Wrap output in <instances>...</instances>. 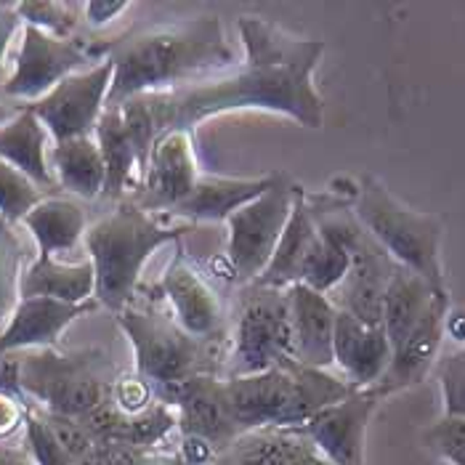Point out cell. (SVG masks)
Here are the masks:
<instances>
[{"label":"cell","mask_w":465,"mask_h":465,"mask_svg":"<svg viewBox=\"0 0 465 465\" xmlns=\"http://www.w3.org/2000/svg\"><path fill=\"white\" fill-rule=\"evenodd\" d=\"M237 30L245 59L234 70L171 94L146 96L157 131H194L197 123L237 109L277 112L303 128H322L324 102L314 88V70L324 54L322 40L290 35L261 16H242Z\"/></svg>","instance_id":"1"},{"label":"cell","mask_w":465,"mask_h":465,"mask_svg":"<svg viewBox=\"0 0 465 465\" xmlns=\"http://www.w3.org/2000/svg\"><path fill=\"white\" fill-rule=\"evenodd\" d=\"M112 85L107 107H120L139 96L171 94L200 74L234 67V51L226 43L223 25L213 14L149 27L117 40L109 48Z\"/></svg>","instance_id":"2"},{"label":"cell","mask_w":465,"mask_h":465,"mask_svg":"<svg viewBox=\"0 0 465 465\" xmlns=\"http://www.w3.org/2000/svg\"><path fill=\"white\" fill-rule=\"evenodd\" d=\"M234 423L242 433L263 429H301L320 410L346 399L354 391L343 378L327 370H314L287 359L282 364L242 375L223 378Z\"/></svg>","instance_id":"3"},{"label":"cell","mask_w":465,"mask_h":465,"mask_svg":"<svg viewBox=\"0 0 465 465\" xmlns=\"http://www.w3.org/2000/svg\"><path fill=\"white\" fill-rule=\"evenodd\" d=\"M179 237V229L157 223L139 203H120L112 213L91 223L83 237L96 277L94 298L120 314L139 290L149 255Z\"/></svg>","instance_id":"4"},{"label":"cell","mask_w":465,"mask_h":465,"mask_svg":"<svg viewBox=\"0 0 465 465\" xmlns=\"http://www.w3.org/2000/svg\"><path fill=\"white\" fill-rule=\"evenodd\" d=\"M351 208L367 234L391 255L394 263L423 277L430 287L447 290L441 269V215L407 208L375 176H361Z\"/></svg>","instance_id":"5"},{"label":"cell","mask_w":465,"mask_h":465,"mask_svg":"<svg viewBox=\"0 0 465 465\" xmlns=\"http://www.w3.org/2000/svg\"><path fill=\"white\" fill-rule=\"evenodd\" d=\"M117 378L120 375L99 351L74 357L43 351L16 367V386L37 399L43 412L77 420L107 401Z\"/></svg>","instance_id":"6"},{"label":"cell","mask_w":465,"mask_h":465,"mask_svg":"<svg viewBox=\"0 0 465 465\" xmlns=\"http://www.w3.org/2000/svg\"><path fill=\"white\" fill-rule=\"evenodd\" d=\"M117 324L134 346L136 375H142L154 389L173 386L205 372V341L189 335L173 317L125 306L117 314Z\"/></svg>","instance_id":"7"},{"label":"cell","mask_w":465,"mask_h":465,"mask_svg":"<svg viewBox=\"0 0 465 465\" xmlns=\"http://www.w3.org/2000/svg\"><path fill=\"white\" fill-rule=\"evenodd\" d=\"M287 359H295L287 292L251 282L240 298L226 378L266 372Z\"/></svg>","instance_id":"8"},{"label":"cell","mask_w":465,"mask_h":465,"mask_svg":"<svg viewBox=\"0 0 465 465\" xmlns=\"http://www.w3.org/2000/svg\"><path fill=\"white\" fill-rule=\"evenodd\" d=\"M301 194L303 186H298L285 173H277V181L258 200L242 205L223 221L229 229L226 258L237 280L251 285L269 266L272 255L277 251V242L285 232L287 218Z\"/></svg>","instance_id":"9"},{"label":"cell","mask_w":465,"mask_h":465,"mask_svg":"<svg viewBox=\"0 0 465 465\" xmlns=\"http://www.w3.org/2000/svg\"><path fill=\"white\" fill-rule=\"evenodd\" d=\"M112 72V62L104 56L94 67L74 72L67 80H62L43 99L27 104L54 143L94 136V128L107 107Z\"/></svg>","instance_id":"10"},{"label":"cell","mask_w":465,"mask_h":465,"mask_svg":"<svg viewBox=\"0 0 465 465\" xmlns=\"http://www.w3.org/2000/svg\"><path fill=\"white\" fill-rule=\"evenodd\" d=\"M94 59V51H88L83 43L72 37L48 35L25 25L14 72L3 83V94L8 99H22L33 104L70 74L88 70Z\"/></svg>","instance_id":"11"},{"label":"cell","mask_w":465,"mask_h":465,"mask_svg":"<svg viewBox=\"0 0 465 465\" xmlns=\"http://www.w3.org/2000/svg\"><path fill=\"white\" fill-rule=\"evenodd\" d=\"M157 394L176 407L181 436L203 439L215 452H229L234 441L242 436L229 407L226 383L223 378H215L213 372H203L173 386H163L157 389Z\"/></svg>","instance_id":"12"},{"label":"cell","mask_w":465,"mask_h":465,"mask_svg":"<svg viewBox=\"0 0 465 465\" xmlns=\"http://www.w3.org/2000/svg\"><path fill=\"white\" fill-rule=\"evenodd\" d=\"M383 394L372 389H354L351 394L320 410L301 430L332 465H364L367 426L381 407Z\"/></svg>","instance_id":"13"},{"label":"cell","mask_w":465,"mask_h":465,"mask_svg":"<svg viewBox=\"0 0 465 465\" xmlns=\"http://www.w3.org/2000/svg\"><path fill=\"white\" fill-rule=\"evenodd\" d=\"M200 179L197 157H194V139L192 131L171 128L163 131L149 152L143 168V211H176L181 203L192 194Z\"/></svg>","instance_id":"14"},{"label":"cell","mask_w":465,"mask_h":465,"mask_svg":"<svg viewBox=\"0 0 465 465\" xmlns=\"http://www.w3.org/2000/svg\"><path fill=\"white\" fill-rule=\"evenodd\" d=\"M450 314V292L436 295L433 306L426 312V317L415 324V330L391 351V361L378 381V391L386 396L404 391L410 386H418L430 367L436 364L441 341H444V320Z\"/></svg>","instance_id":"15"},{"label":"cell","mask_w":465,"mask_h":465,"mask_svg":"<svg viewBox=\"0 0 465 465\" xmlns=\"http://www.w3.org/2000/svg\"><path fill=\"white\" fill-rule=\"evenodd\" d=\"M99 309V301L64 303L54 298H19L5 330L0 332V354L22 349H51L59 335L83 314Z\"/></svg>","instance_id":"16"},{"label":"cell","mask_w":465,"mask_h":465,"mask_svg":"<svg viewBox=\"0 0 465 465\" xmlns=\"http://www.w3.org/2000/svg\"><path fill=\"white\" fill-rule=\"evenodd\" d=\"M332 357L343 372V381L354 389H372L383 378L391 361V343L383 324L370 327L346 312L335 314Z\"/></svg>","instance_id":"17"},{"label":"cell","mask_w":465,"mask_h":465,"mask_svg":"<svg viewBox=\"0 0 465 465\" xmlns=\"http://www.w3.org/2000/svg\"><path fill=\"white\" fill-rule=\"evenodd\" d=\"M290 320H292V346L295 361L327 370L335 364L332 357V332H335V314L338 309L332 301L306 285L287 287Z\"/></svg>","instance_id":"18"},{"label":"cell","mask_w":465,"mask_h":465,"mask_svg":"<svg viewBox=\"0 0 465 465\" xmlns=\"http://www.w3.org/2000/svg\"><path fill=\"white\" fill-rule=\"evenodd\" d=\"M160 290L171 301L173 320L194 338L208 341L213 338L223 320V306L215 290L203 277L200 272L183 258H179L168 266V272L160 280Z\"/></svg>","instance_id":"19"},{"label":"cell","mask_w":465,"mask_h":465,"mask_svg":"<svg viewBox=\"0 0 465 465\" xmlns=\"http://www.w3.org/2000/svg\"><path fill=\"white\" fill-rule=\"evenodd\" d=\"M280 173V171H277ZM277 173L258 176V179H226V176H211L200 173L192 194L173 211L186 221L197 223H218L226 221L234 211L258 200L274 181Z\"/></svg>","instance_id":"20"},{"label":"cell","mask_w":465,"mask_h":465,"mask_svg":"<svg viewBox=\"0 0 465 465\" xmlns=\"http://www.w3.org/2000/svg\"><path fill=\"white\" fill-rule=\"evenodd\" d=\"M0 160L25 173L40 189L54 183L48 163V131L27 107L0 125Z\"/></svg>","instance_id":"21"},{"label":"cell","mask_w":465,"mask_h":465,"mask_svg":"<svg viewBox=\"0 0 465 465\" xmlns=\"http://www.w3.org/2000/svg\"><path fill=\"white\" fill-rule=\"evenodd\" d=\"M96 277L91 261L62 263L56 258H40L19 277V298H54L64 303L94 301Z\"/></svg>","instance_id":"22"},{"label":"cell","mask_w":465,"mask_h":465,"mask_svg":"<svg viewBox=\"0 0 465 465\" xmlns=\"http://www.w3.org/2000/svg\"><path fill=\"white\" fill-rule=\"evenodd\" d=\"M94 139L99 143L102 152V163H104V197L109 200H120V194L125 192V186L131 183L134 173H143V157L139 146L134 142V134L125 125V117L120 107H104L96 128H94Z\"/></svg>","instance_id":"23"},{"label":"cell","mask_w":465,"mask_h":465,"mask_svg":"<svg viewBox=\"0 0 465 465\" xmlns=\"http://www.w3.org/2000/svg\"><path fill=\"white\" fill-rule=\"evenodd\" d=\"M317 237H320V229L306 208V192H303L287 218V226L277 242V251L272 255L269 266L255 280V285L274 287V290H287V287L298 285L303 261L312 251V245L317 242Z\"/></svg>","instance_id":"24"},{"label":"cell","mask_w":465,"mask_h":465,"mask_svg":"<svg viewBox=\"0 0 465 465\" xmlns=\"http://www.w3.org/2000/svg\"><path fill=\"white\" fill-rule=\"evenodd\" d=\"M441 292L447 290H436L423 277L412 274L410 269L396 266L383 295V330L391 343V351L415 330V324L426 317L436 295Z\"/></svg>","instance_id":"25"},{"label":"cell","mask_w":465,"mask_h":465,"mask_svg":"<svg viewBox=\"0 0 465 465\" xmlns=\"http://www.w3.org/2000/svg\"><path fill=\"white\" fill-rule=\"evenodd\" d=\"M33 234L40 258H56L70 252L85 237V211L64 197H43L30 213L22 218Z\"/></svg>","instance_id":"26"},{"label":"cell","mask_w":465,"mask_h":465,"mask_svg":"<svg viewBox=\"0 0 465 465\" xmlns=\"http://www.w3.org/2000/svg\"><path fill=\"white\" fill-rule=\"evenodd\" d=\"M48 163H51L54 181H59L72 194L83 200H94L104 194L107 173H104L99 143L94 136L54 143V149L48 152Z\"/></svg>","instance_id":"27"},{"label":"cell","mask_w":465,"mask_h":465,"mask_svg":"<svg viewBox=\"0 0 465 465\" xmlns=\"http://www.w3.org/2000/svg\"><path fill=\"white\" fill-rule=\"evenodd\" d=\"M349 266H351L349 252L320 232L317 242L312 245V251L303 261L298 285H306L317 290V292H322V295H330L335 287L343 282V277L349 274Z\"/></svg>","instance_id":"28"},{"label":"cell","mask_w":465,"mask_h":465,"mask_svg":"<svg viewBox=\"0 0 465 465\" xmlns=\"http://www.w3.org/2000/svg\"><path fill=\"white\" fill-rule=\"evenodd\" d=\"M43 200L40 186L0 160V218L22 221Z\"/></svg>","instance_id":"29"},{"label":"cell","mask_w":465,"mask_h":465,"mask_svg":"<svg viewBox=\"0 0 465 465\" xmlns=\"http://www.w3.org/2000/svg\"><path fill=\"white\" fill-rule=\"evenodd\" d=\"M19 19L27 25V27H35L43 30L48 35L56 37H70L74 30V5L70 3H48V0H37V3H14Z\"/></svg>","instance_id":"30"},{"label":"cell","mask_w":465,"mask_h":465,"mask_svg":"<svg viewBox=\"0 0 465 465\" xmlns=\"http://www.w3.org/2000/svg\"><path fill=\"white\" fill-rule=\"evenodd\" d=\"M37 412H40L45 429L51 430V436L56 439V444L62 447V452L72 463H77L96 447L94 436L85 430V426L77 418H64V415H54V412H43V410H37Z\"/></svg>","instance_id":"31"},{"label":"cell","mask_w":465,"mask_h":465,"mask_svg":"<svg viewBox=\"0 0 465 465\" xmlns=\"http://www.w3.org/2000/svg\"><path fill=\"white\" fill-rule=\"evenodd\" d=\"M426 447L450 465H465V418H441L423 433Z\"/></svg>","instance_id":"32"},{"label":"cell","mask_w":465,"mask_h":465,"mask_svg":"<svg viewBox=\"0 0 465 465\" xmlns=\"http://www.w3.org/2000/svg\"><path fill=\"white\" fill-rule=\"evenodd\" d=\"M439 386L447 418H465V346L439 361Z\"/></svg>","instance_id":"33"},{"label":"cell","mask_w":465,"mask_h":465,"mask_svg":"<svg viewBox=\"0 0 465 465\" xmlns=\"http://www.w3.org/2000/svg\"><path fill=\"white\" fill-rule=\"evenodd\" d=\"M25 430H27V450L35 465H72V460L62 452L51 430L45 429L37 410L25 412Z\"/></svg>","instance_id":"34"},{"label":"cell","mask_w":465,"mask_h":465,"mask_svg":"<svg viewBox=\"0 0 465 465\" xmlns=\"http://www.w3.org/2000/svg\"><path fill=\"white\" fill-rule=\"evenodd\" d=\"M128 8H131L128 0H91V3H83L85 22L91 27H107L114 19H120Z\"/></svg>","instance_id":"35"},{"label":"cell","mask_w":465,"mask_h":465,"mask_svg":"<svg viewBox=\"0 0 465 465\" xmlns=\"http://www.w3.org/2000/svg\"><path fill=\"white\" fill-rule=\"evenodd\" d=\"M120 452V465H189L179 452H160V450H149V452H134V450H123Z\"/></svg>","instance_id":"36"},{"label":"cell","mask_w":465,"mask_h":465,"mask_svg":"<svg viewBox=\"0 0 465 465\" xmlns=\"http://www.w3.org/2000/svg\"><path fill=\"white\" fill-rule=\"evenodd\" d=\"M19 25H22V19H19L16 8L0 3V80H3V62H5V54H8V48H11V40L16 35Z\"/></svg>","instance_id":"37"},{"label":"cell","mask_w":465,"mask_h":465,"mask_svg":"<svg viewBox=\"0 0 465 465\" xmlns=\"http://www.w3.org/2000/svg\"><path fill=\"white\" fill-rule=\"evenodd\" d=\"M19 420H25V410L14 401V396L0 391V439L16 429Z\"/></svg>","instance_id":"38"},{"label":"cell","mask_w":465,"mask_h":465,"mask_svg":"<svg viewBox=\"0 0 465 465\" xmlns=\"http://www.w3.org/2000/svg\"><path fill=\"white\" fill-rule=\"evenodd\" d=\"M72 465H120V452H117V447H102V444H96L85 458H80L77 463Z\"/></svg>","instance_id":"39"},{"label":"cell","mask_w":465,"mask_h":465,"mask_svg":"<svg viewBox=\"0 0 465 465\" xmlns=\"http://www.w3.org/2000/svg\"><path fill=\"white\" fill-rule=\"evenodd\" d=\"M444 335L455 338L458 343H465V312H450L444 320Z\"/></svg>","instance_id":"40"},{"label":"cell","mask_w":465,"mask_h":465,"mask_svg":"<svg viewBox=\"0 0 465 465\" xmlns=\"http://www.w3.org/2000/svg\"><path fill=\"white\" fill-rule=\"evenodd\" d=\"M8 251H5V242L0 240V317L8 306Z\"/></svg>","instance_id":"41"},{"label":"cell","mask_w":465,"mask_h":465,"mask_svg":"<svg viewBox=\"0 0 465 465\" xmlns=\"http://www.w3.org/2000/svg\"><path fill=\"white\" fill-rule=\"evenodd\" d=\"M16 112H19V109L8 107V104H3V102H0V125H5V123H8V120L16 114Z\"/></svg>","instance_id":"42"},{"label":"cell","mask_w":465,"mask_h":465,"mask_svg":"<svg viewBox=\"0 0 465 465\" xmlns=\"http://www.w3.org/2000/svg\"><path fill=\"white\" fill-rule=\"evenodd\" d=\"M211 465H234V463H232V458H229V452H226L223 458H215Z\"/></svg>","instance_id":"43"}]
</instances>
